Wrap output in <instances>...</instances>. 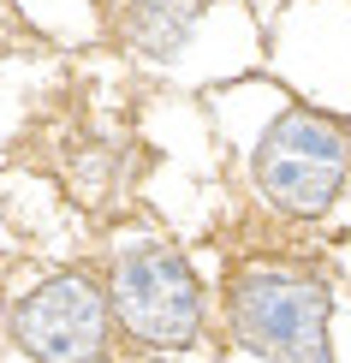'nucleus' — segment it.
Returning <instances> with one entry per match:
<instances>
[{
    "label": "nucleus",
    "mask_w": 351,
    "mask_h": 363,
    "mask_svg": "<svg viewBox=\"0 0 351 363\" xmlns=\"http://www.w3.org/2000/svg\"><path fill=\"white\" fill-rule=\"evenodd\" d=\"M108 315L149 352H191L203 340V286L173 245L143 238L113 256Z\"/></svg>",
    "instance_id": "obj_2"
},
{
    "label": "nucleus",
    "mask_w": 351,
    "mask_h": 363,
    "mask_svg": "<svg viewBox=\"0 0 351 363\" xmlns=\"http://www.w3.org/2000/svg\"><path fill=\"white\" fill-rule=\"evenodd\" d=\"M108 328V292L89 274H54L12 304V345L30 363H101Z\"/></svg>",
    "instance_id": "obj_4"
},
{
    "label": "nucleus",
    "mask_w": 351,
    "mask_h": 363,
    "mask_svg": "<svg viewBox=\"0 0 351 363\" xmlns=\"http://www.w3.org/2000/svg\"><path fill=\"white\" fill-rule=\"evenodd\" d=\"M131 42L143 54L167 60L179 42H185V12H179L173 0H137V6H131Z\"/></svg>",
    "instance_id": "obj_5"
},
{
    "label": "nucleus",
    "mask_w": 351,
    "mask_h": 363,
    "mask_svg": "<svg viewBox=\"0 0 351 363\" xmlns=\"http://www.w3.org/2000/svg\"><path fill=\"white\" fill-rule=\"evenodd\" d=\"M345 179H351V138L328 113L286 108L262 131L256 185H262V196L280 208V215H298V220L328 215L333 196L345 191Z\"/></svg>",
    "instance_id": "obj_3"
},
{
    "label": "nucleus",
    "mask_w": 351,
    "mask_h": 363,
    "mask_svg": "<svg viewBox=\"0 0 351 363\" xmlns=\"http://www.w3.org/2000/svg\"><path fill=\"white\" fill-rule=\"evenodd\" d=\"M233 340L262 363H333V292L298 262H250L226 292Z\"/></svg>",
    "instance_id": "obj_1"
}]
</instances>
